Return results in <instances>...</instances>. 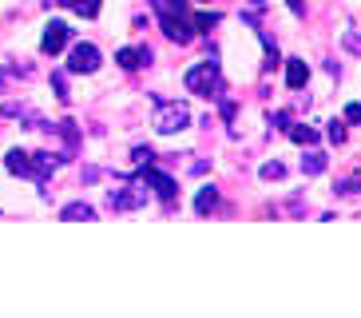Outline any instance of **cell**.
Returning a JSON list of instances; mask_svg holds the SVG:
<instances>
[{"label": "cell", "instance_id": "ffe728a7", "mask_svg": "<svg viewBox=\"0 0 361 318\" xmlns=\"http://www.w3.org/2000/svg\"><path fill=\"white\" fill-rule=\"evenodd\" d=\"M341 40H345V48H350V52H357V56H361V36H357V32H345Z\"/></svg>", "mask_w": 361, "mask_h": 318}, {"label": "cell", "instance_id": "ba28073f", "mask_svg": "<svg viewBox=\"0 0 361 318\" xmlns=\"http://www.w3.org/2000/svg\"><path fill=\"white\" fill-rule=\"evenodd\" d=\"M116 60H119V68H128V72H135V68H147L151 48H147V44H143V48H123V52H119Z\"/></svg>", "mask_w": 361, "mask_h": 318}, {"label": "cell", "instance_id": "9c48e42d", "mask_svg": "<svg viewBox=\"0 0 361 318\" xmlns=\"http://www.w3.org/2000/svg\"><path fill=\"white\" fill-rule=\"evenodd\" d=\"M48 4H68V8L75 12V16H87V20H96L99 8H104L99 0H48Z\"/></svg>", "mask_w": 361, "mask_h": 318}, {"label": "cell", "instance_id": "5bb4252c", "mask_svg": "<svg viewBox=\"0 0 361 318\" xmlns=\"http://www.w3.org/2000/svg\"><path fill=\"white\" fill-rule=\"evenodd\" d=\"M60 215H64V219H96V211H92L87 203H68Z\"/></svg>", "mask_w": 361, "mask_h": 318}, {"label": "cell", "instance_id": "d4e9b609", "mask_svg": "<svg viewBox=\"0 0 361 318\" xmlns=\"http://www.w3.org/2000/svg\"><path fill=\"white\" fill-rule=\"evenodd\" d=\"M302 4H306V0H290V12H302Z\"/></svg>", "mask_w": 361, "mask_h": 318}, {"label": "cell", "instance_id": "3957f363", "mask_svg": "<svg viewBox=\"0 0 361 318\" xmlns=\"http://www.w3.org/2000/svg\"><path fill=\"white\" fill-rule=\"evenodd\" d=\"M139 179L147 183V187H155V195H159L163 203H179V183L171 179L167 171H159L155 163H143V167H139Z\"/></svg>", "mask_w": 361, "mask_h": 318}, {"label": "cell", "instance_id": "ac0fdd59", "mask_svg": "<svg viewBox=\"0 0 361 318\" xmlns=\"http://www.w3.org/2000/svg\"><path fill=\"white\" fill-rule=\"evenodd\" d=\"M334 191H338V195H357V191H361V179H357V175H350V179L334 183Z\"/></svg>", "mask_w": 361, "mask_h": 318}, {"label": "cell", "instance_id": "6da1fadb", "mask_svg": "<svg viewBox=\"0 0 361 318\" xmlns=\"http://www.w3.org/2000/svg\"><path fill=\"white\" fill-rule=\"evenodd\" d=\"M151 8L159 12L163 32H167L171 40H175V44H191L195 24H191V8H187V0H151Z\"/></svg>", "mask_w": 361, "mask_h": 318}, {"label": "cell", "instance_id": "8992f818", "mask_svg": "<svg viewBox=\"0 0 361 318\" xmlns=\"http://www.w3.org/2000/svg\"><path fill=\"white\" fill-rule=\"evenodd\" d=\"M96 68H99V48H96V44H75L72 56H68V72L92 76Z\"/></svg>", "mask_w": 361, "mask_h": 318}, {"label": "cell", "instance_id": "52a82bcc", "mask_svg": "<svg viewBox=\"0 0 361 318\" xmlns=\"http://www.w3.org/2000/svg\"><path fill=\"white\" fill-rule=\"evenodd\" d=\"M68 44V24L64 20H48V28H44V40H40V48L48 56H56L60 48Z\"/></svg>", "mask_w": 361, "mask_h": 318}, {"label": "cell", "instance_id": "8fae6325", "mask_svg": "<svg viewBox=\"0 0 361 318\" xmlns=\"http://www.w3.org/2000/svg\"><path fill=\"white\" fill-rule=\"evenodd\" d=\"M214 207H219V191H214V187H202L199 195H195V211H199V215H211Z\"/></svg>", "mask_w": 361, "mask_h": 318}, {"label": "cell", "instance_id": "30bf717a", "mask_svg": "<svg viewBox=\"0 0 361 318\" xmlns=\"http://www.w3.org/2000/svg\"><path fill=\"white\" fill-rule=\"evenodd\" d=\"M306 80H310V68H306V64H302V60H286V84L298 92V88H306Z\"/></svg>", "mask_w": 361, "mask_h": 318}, {"label": "cell", "instance_id": "7402d4cb", "mask_svg": "<svg viewBox=\"0 0 361 318\" xmlns=\"http://www.w3.org/2000/svg\"><path fill=\"white\" fill-rule=\"evenodd\" d=\"M345 119H350V124H361V104H350V107H345Z\"/></svg>", "mask_w": 361, "mask_h": 318}, {"label": "cell", "instance_id": "4fadbf2b", "mask_svg": "<svg viewBox=\"0 0 361 318\" xmlns=\"http://www.w3.org/2000/svg\"><path fill=\"white\" fill-rule=\"evenodd\" d=\"M302 171H306V175H322V171H326V155H322V151H306V155H302Z\"/></svg>", "mask_w": 361, "mask_h": 318}, {"label": "cell", "instance_id": "7c38bea8", "mask_svg": "<svg viewBox=\"0 0 361 318\" xmlns=\"http://www.w3.org/2000/svg\"><path fill=\"white\" fill-rule=\"evenodd\" d=\"M290 139H294V143H302V148H314V143H318V131H314V127H306V124H294V127H290Z\"/></svg>", "mask_w": 361, "mask_h": 318}, {"label": "cell", "instance_id": "44dd1931", "mask_svg": "<svg viewBox=\"0 0 361 318\" xmlns=\"http://www.w3.org/2000/svg\"><path fill=\"white\" fill-rule=\"evenodd\" d=\"M131 155H135V163H139V167H143V163H151V148H135Z\"/></svg>", "mask_w": 361, "mask_h": 318}, {"label": "cell", "instance_id": "e0dca14e", "mask_svg": "<svg viewBox=\"0 0 361 318\" xmlns=\"http://www.w3.org/2000/svg\"><path fill=\"white\" fill-rule=\"evenodd\" d=\"M326 136H329V143H345V124H341V119H329Z\"/></svg>", "mask_w": 361, "mask_h": 318}, {"label": "cell", "instance_id": "cb8c5ba5", "mask_svg": "<svg viewBox=\"0 0 361 318\" xmlns=\"http://www.w3.org/2000/svg\"><path fill=\"white\" fill-rule=\"evenodd\" d=\"M99 179V167H84V183H96Z\"/></svg>", "mask_w": 361, "mask_h": 318}, {"label": "cell", "instance_id": "9a60e30c", "mask_svg": "<svg viewBox=\"0 0 361 318\" xmlns=\"http://www.w3.org/2000/svg\"><path fill=\"white\" fill-rule=\"evenodd\" d=\"M266 183L270 179H286V163H278V159H270V163H262V171H258Z\"/></svg>", "mask_w": 361, "mask_h": 318}, {"label": "cell", "instance_id": "5b68a950", "mask_svg": "<svg viewBox=\"0 0 361 318\" xmlns=\"http://www.w3.org/2000/svg\"><path fill=\"white\" fill-rule=\"evenodd\" d=\"M107 203L116 207V211H135L147 203V183H139V187H119V191H107Z\"/></svg>", "mask_w": 361, "mask_h": 318}, {"label": "cell", "instance_id": "277c9868", "mask_svg": "<svg viewBox=\"0 0 361 318\" xmlns=\"http://www.w3.org/2000/svg\"><path fill=\"white\" fill-rule=\"evenodd\" d=\"M187 119H191L187 104H163V100H159V112H155V131L175 136V131H183V127H187Z\"/></svg>", "mask_w": 361, "mask_h": 318}, {"label": "cell", "instance_id": "7a4b0ae2", "mask_svg": "<svg viewBox=\"0 0 361 318\" xmlns=\"http://www.w3.org/2000/svg\"><path fill=\"white\" fill-rule=\"evenodd\" d=\"M187 80V88H191L195 95H211V100H219L223 95V72H219V52L214 48H207V60L195 64L191 72L183 76Z\"/></svg>", "mask_w": 361, "mask_h": 318}, {"label": "cell", "instance_id": "d6986e66", "mask_svg": "<svg viewBox=\"0 0 361 318\" xmlns=\"http://www.w3.org/2000/svg\"><path fill=\"white\" fill-rule=\"evenodd\" d=\"M52 88H56V95H60V100H72V95H68V80H64V72H52Z\"/></svg>", "mask_w": 361, "mask_h": 318}, {"label": "cell", "instance_id": "603a6c76", "mask_svg": "<svg viewBox=\"0 0 361 318\" xmlns=\"http://www.w3.org/2000/svg\"><path fill=\"white\" fill-rule=\"evenodd\" d=\"M234 112H238V107H234V100H223V119H226V124L234 119Z\"/></svg>", "mask_w": 361, "mask_h": 318}, {"label": "cell", "instance_id": "2e32d148", "mask_svg": "<svg viewBox=\"0 0 361 318\" xmlns=\"http://www.w3.org/2000/svg\"><path fill=\"white\" fill-rule=\"evenodd\" d=\"M223 20L219 12H199V16H191V24H195V32H207V28H214V24Z\"/></svg>", "mask_w": 361, "mask_h": 318}]
</instances>
